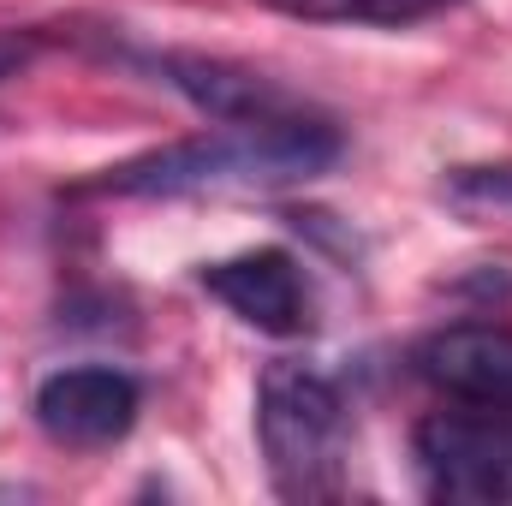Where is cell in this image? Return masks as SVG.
I'll return each mask as SVG.
<instances>
[{
	"label": "cell",
	"mask_w": 512,
	"mask_h": 506,
	"mask_svg": "<svg viewBox=\"0 0 512 506\" xmlns=\"http://www.w3.org/2000/svg\"><path fill=\"white\" fill-rule=\"evenodd\" d=\"M36 48H42V36H36V30H0V84H6V78H18V72L36 60Z\"/></svg>",
	"instance_id": "30bf717a"
},
{
	"label": "cell",
	"mask_w": 512,
	"mask_h": 506,
	"mask_svg": "<svg viewBox=\"0 0 512 506\" xmlns=\"http://www.w3.org/2000/svg\"><path fill=\"white\" fill-rule=\"evenodd\" d=\"M197 286L227 304L245 328L256 334H274V340H298L316 328V292L304 280V262L280 245H262V251H239L221 256V262H203L197 268Z\"/></svg>",
	"instance_id": "277c9868"
},
{
	"label": "cell",
	"mask_w": 512,
	"mask_h": 506,
	"mask_svg": "<svg viewBox=\"0 0 512 506\" xmlns=\"http://www.w3.org/2000/svg\"><path fill=\"white\" fill-rule=\"evenodd\" d=\"M143 411V381L114 364H72L36 387V423L54 447L72 453H96L114 447L137 429Z\"/></svg>",
	"instance_id": "5b68a950"
},
{
	"label": "cell",
	"mask_w": 512,
	"mask_h": 506,
	"mask_svg": "<svg viewBox=\"0 0 512 506\" xmlns=\"http://www.w3.org/2000/svg\"><path fill=\"white\" fill-rule=\"evenodd\" d=\"M441 197L459 215H512V161H477V167H453Z\"/></svg>",
	"instance_id": "9c48e42d"
},
{
	"label": "cell",
	"mask_w": 512,
	"mask_h": 506,
	"mask_svg": "<svg viewBox=\"0 0 512 506\" xmlns=\"http://www.w3.org/2000/svg\"><path fill=\"white\" fill-rule=\"evenodd\" d=\"M256 441L280 501H334L346 489L352 411L340 381L316 364L280 358L256 381Z\"/></svg>",
	"instance_id": "7a4b0ae2"
},
{
	"label": "cell",
	"mask_w": 512,
	"mask_h": 506,
	"mask_svg": "<svg viewBox=\"0 0 512 506\" xmlns=\"http://www.w3.org/2000/svg\"><path fill=\"white\" fill-rule=\"evenodd\" d=\"M286 18H304V24H376V30H405V24H423L447 6H465V0H262Z\"/></svg>",
	"instance_id": "ba28073f"
},
{
	"label": "cell",
	"mask_w": 512,
	"mask_h": 506,
	"mask_svg": "<svg viewBox=\"0 0 512 506\" xmlns=\"http://www.w3.org/2000/svg\"><path fill=\"white\" fill-rule=\"evenodd\" d=\"M346 155L340 126L316 114L274 120H221V131H197L161 149H143L120 167H102L78 185V197H203V191H286L322 179Z\"/></svg>",
	"instance_id": "6da1fadb"
},
{
	"label": "cell",
	"mask_w": 512,
	"mask_h": 506,
	"mask_svg": "<svg viewBox=\"0 0 512 506\" xmlns=\"http://www.w3.org/2000/svg\"><path fill=\"white\" fill-rule=\"evenodd\" d=\"M411 465L429 501L507 506L512 501V411L465 405L429 411L411 429Z\"/></svg>",
	"instance_id": "3957f363"
},
{
	"label": "cell",
	"mask_w": 512,
	"mask_h": 506,
	"mask_svg": "<svg viewBox=\"0 0 512 506\" xmlns=\"http://www.w3.org/2000/svg\"><path fill=\"white\" fill-rule=\"evenodd\" d=\"M411 370L459 405L512 411V328L501 322H447L417 340Z\"/></svg>",
	"instance_id": "8992f818"
},
{
	"label": "cell",
	"mask_w": 512,
	"mask_h": 506,
	"mask_svg": "<svg viewBox=\"0 0 512 506\" xmlns=\"http://www.w3.org/2000/svg\"><path fill=\"white\" fill-rule=\"evenodd\" d=\"M143 66L167 90H179L197 114H209V120H274V114H298L304 108L274 78H262L251 66H233V60H215V54H179V48H167V54H143Z\"/></svg>",
	"instance_id": "52a82bcc"
}]
</instances>
